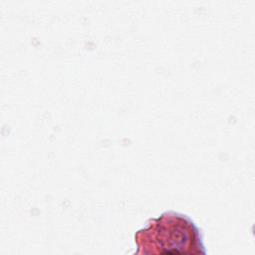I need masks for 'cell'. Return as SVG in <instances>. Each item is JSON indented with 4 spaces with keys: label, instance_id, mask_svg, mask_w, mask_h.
<instances>
[{
    "label": "cell",
    "instance_id": "cell-1",
    "mask_svg": "<svg viewBox=\"0 0 255 255\" xmlns=\"http://www.w3.org/2000/svg\"><path fill=\"white\" fill-rule=\"evenodd\" d=\"M137 254H205L198 227L186 215L167 211L134 234Z\"/></svg>",
    "mask_w": 255,
    "mask_h": 255
}]
</instances>
